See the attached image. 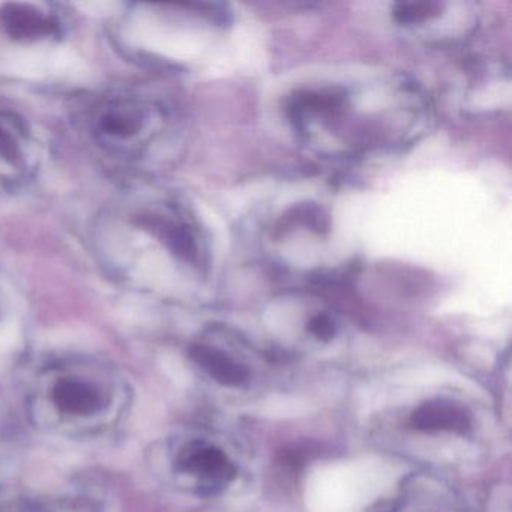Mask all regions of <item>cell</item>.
Returning a JSON list of instances; mask_svg holds the SVG:
<instances>
[{"mask_svg": "<svg viewBox=\"0 0 512 512\" xmlns=\"http://www.w3.org/2000/svg\"><path fill=\"white\" fill-rule=\"evenodd\" d=\"M160 107L140 97H115L103 101L91 119L95 140L110 154L139 157L160 127Z\"/></svg>", "mask_w": 512, "mask_h": 512, "instance_id": "cell-1", "label": "cell"}, {"mask_svg": "<svg viewBox=\"0 0 512 512\" xmlns=\"http://www.w3.org/2000/svg\"><path fill=\"white\" fill-rule=\"evenodd\" d=\"M0 28L16 41H38L59 34L58 17L40 5L11 2L0 7Z\"/></svg>", "mask_w": 512, "mask_h": 512, "instance_id": "cell-2", "label": "cell"}, {"mask_svg": "<svg viewBox=\"0 0 512 512\" xmlns=\"http://www.w3.org/2000/svg\"><path fill=\"white\" fill-rule=\"evenodd\" d=\"M181 472L196 476L202 487L211 488L227 484L236 475L235 466L221 449L205 443H191L178 458Z\"/></svg>", "mask_w": 512, "mask_h": 512, "instance_id": "cell-3", "label": "cell"}, {"mask_svg": "<svg viewBox=\"0 0 512 512\" xmlns=\"http://www.w3.org/2000/svg\"><path fill=\"white\" fill-rule=\"evenodd\" d=\"M412 424L422 431L466 433L470 427V418L464 407L454 401L431 400L422 403L412 413Z\"/></svg>", "mask_w": 512, "mask_h": 512, "instance_id": "cell-4", "label": "cell"}, {"mask_svg": "<svg viewBox=\"0 0 512 512\" xmlns=\"http://www.w3.org/2000/svg\"><path fill=\"white\" fill-rule=\"evenodd\" d=\"M53 401L62 413L73 416H89L103 407V392L83 379L61 380L53 389Z\"/></svg>", "mask_w": 512, "mask_h": 512, "instance_id": "cell-5", "label": "cell"}, {"mask_svg": "<svg viewBox=\"0 0 512 512\" xmlns=\"http://www.w3.org/2000/svg\"><path fill=\"white\" fill-rule=\"evenodd\" d=\"M191 359L206 371L212 379L224 386L245 385L250 379V373L244 365L238 364L232 358L215 349V347L203 346L196 344L190 350Z\"/></svg>", "mask_w": 512, "mask_h": 512, "instance_id": "cell-6", "label": "cell"}, {"mask_svg": "<svg viewBox=\"0 0 512 512\" xmlns=\"http://www.w3.org/2000/svg\"><path fill=\"white\" fill-rule=\"evenodd\" d=\"M26 169L25 134L13 119L0 113V175L2 181H16Z\"/></svg>", "mask_w": 512, "mask_h": 512, "instance_id": "cell-7", "label": "cell"}, {"mask_svg": "<svg viewBox=\"0 0 512 512\" xmlns=\"http://www.w3.org/2000/svg\"><path fill=\"white\" fill-rule=\"evenodd\" d=\"M439 13V5L434 2H406L398 4L394 10V19L398 23H419Z\"/></svg>", "mask_w": 512, "mask_h": 512, "instance_id": "cell-8", "label": "cell"}, {"mask_svg": "<svg viewBox=\"0 0 512 512\" xmlns=\"http://www.w3.org/2000/svg\"><path fill=\"white\" fill-rule=\"evenodd\" d=\"M308 331L317 338V340L329 341L334 338L335 325L331 317L326 314H317L308 322Z\"/></svg>", "mask_w": 512, "mask_h": 512, "instance_id": "cell-9", "label": "cell"}]
</instances>
